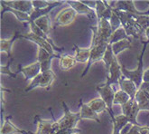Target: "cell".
Returning <instances> with one entry per match:
<instances>
[{
  "label": "cell",
  "mask_w": 149,
  "mask_h": 134,
  "mask_svg": "<svg viewBox=\"0 0 149 134\" xmlns=\"http://www.w3.org/2000/svg\"><path fill=\"white\" fill-rule=\"evenodd\" d=\"M92 31V41L91 44H98L100 43H108L113 34L111 25L109 21L106 19H98L97 25L90 26Z\"/></svg>",
  "instance_id": "obj_3"
},
{
  "label": "cell",
  "mask_w": 149,
  "mask_h": 134,
  "mask_svg": "<svg viewBox=\"0 0 149 134\" xmlns=\"http://www.w3.org/2000/svg\"><path fill=\"white\" fill-rule=\"evenodd\" d=\"M63 108L64 111V115L62 119L54 122V130L57 133L61 130H65V129H75L78 122L81 120V113L80 112L77 113H73L70 111L68 105L65 102H62Z\"/></svg>",
  "instance_id": "obj_4"
},
{
  "label": "cell",
  "mask_w": 149,
  "mask_h": 134,
  "mask_svg": "<svg viewBox=\"0 0 149 134\" xmlns=\"http://www.w3.org/2000/svg\"><path fill=\"white\" fill-rule=\"evenodd\" d=\"M19 38H24L28 41H31L33 43H34L36 44H37L38 47L43 48L45 50H46L47 52H49L50 53H55V51L54 49V47L52 46V44L50 43H48L46 40L42 39V37L38 36V35L33 34L32 32L24 34H21L19 35Z\"/></svg>",
  "instance_id": "obj_14"
},
{
  "label": "cell",
  "mask_w": 149,
  "mask_h": 134,
  "mask_svg": "<svg viewBox=\"0 0 149 134\" xmlns=\"http://www.w3.org/2000/svg\"><path fill=\"white\" fill-rule=\"evenodd\" d=\"M81 132V130L75 128V129H65V130H61L56 134H79Z\"/></svg>",
  "instance_id": "obj_39"
},
{
  "label": "cell",
  "mask_w": 149,
  "mask_h": 134,
  "mask_svg": "<svg viewBox=\"0 0 149 134\" xmlns=\"http://www.w3.org/2000/svg\"><path fill=\"white\" fill-rule=\"evenodd\" d=\"M108 43H100L98 44H91V57L89 59V62H87V66L85 68V70L82 72L81 77L83 78L91 69V67L92 66V65H94L95 62H98L100 61L103 60V57L105 55V53L107 51V48L109 46Z\"/></svg>",
  "instance_id": "obj_6"
},
{
  "label": "cell",
  "mask_w": 149,
  "mask_h": 134,
  "mask_svg": "<svg viewBox=\"0 0 149 134\" xmlns=\"http://www.w3.org/2000/svg\"><path fill=\"white\" fill-rule=\"evenodd\" d=\"M55 79V74L54 71L50 70L45 73H40L36 78L32 80L30 84L25 88V93H29L32 90H34L37 87H42V88H46L47 90L49 87L52 84Z\"/></svg>",
  "instance_id": "obj_5"
},
{
  "label": "cell",
  "mask_w": 149,
  "mask_h": 134,
  "mask_svg": "<svg viewBox=\"0 0 149 134\" xmlns=\"http://www.w3.org/2000/svg\"><path fill=\"white\" fill-rule=\"evenodd\" d=\"M33 8H37V9H43V8H46L52 5L54 2H49V1H42V0H34L32 1Z\"/></svg>",
  "instance_id": "obj_38"
},
{
  "label": "cell",
  "mask_w": 149,
  "mask_h": 134,
  "mask_svg": "<svg viewBox=\"0 0 149 134\" xmlns=\"http://www.w3.org/2000/svg\"><path fill=\"white\" fill-rule=\"evenodd\" d=\"M135 19L145 31L149 27V15H135Z\"/></svg>",
  "instance_id": "obj_35"
},
{
  "label": "cell",
  "mask_w": 149,
  "mask_h": 134,
  "mask_svg": "<svg viewBox=\"0 0 149 134\" xmlns=\"http://www.w3.org/2000/svg\"><path fill=\"white\" fill-rule=\"evenodd\" d=\"M146 134H149V130H148V131H147V133H146Z\"/></svg>",
  "instance_id": "obj_45"
},
{
  "label": "cell",
  "mask_w": 149,
  "mask_h": 134,
  "mask_svg": "<svg viewBox=\"0 0 149 134\" xmlns=\"http://www.w3.org/2000/svg\"><path fill=\"white\" fill-rule=\"evenodd\" d=\"M96 91L100 95L101 99L106 102L108 107V112L110 115V117H114L115 115H114L112 111V106L114 105L113 102H114V97H115L116 91L113 89L112 85H109L108 83L98 85L96 86Z\"/></svg>",
  "instance_id": "obj_7"
},
{
  "label": "cell",
  "mask_w": 149,
  "mask_h": 134,
  "mask_svg": "<svg viewBox=\"0 0 149 134\" xmlns=\"http://www.w3.org/2000/svg\"><path fill=\"white\" fill-rule=\"evenodd\" d=\"M121 109H122V112H123V115L126 116L130 124L136 125V126H141V125L137 122V120H136L140 110L136 100H130L125 105H122Z\"/></svg>",
  "instance_id": "obj_9"
},
{
  "label": "cell",
  "mask_w": 149,
  "mask_h": 134,
  "mask_svg": "<svg viewBox=\"0 0 149 134\" xmlns=\"http://www.w3.org/2000/svg\"><path fill=\"white\" fill-rule=\"evenodd\" d=\"M145 36L147 38V40H149V27L146 30V33H145Z\"/></svg>",
  "instance_id": "obj_43"
},
{
  "label": "cell",
  "mask_w": 149,
  "mask_h": 134,
  "mask_svg": "<svg viewBox=\"0 0 149 134\" xmlns=\"http://www.w3.org/2000/svg\"><path fill=\"white\" fill-rule=\"evenodd\" d=\"M122 40H129L131 42L132 41V38L127 34V33L123 27H120L111 34V36L109 40V43L113 44V43L119 42V41H122Z\"/></svg>",
  "instance_id": "obj_30"
},
{
  "label": "cell",
  "mask_w": 149,
  "mask_h": 134,
  "mask_svg": "<svg viewBox=\"0 0 149 134\" xmlns=\"http://www.w3.org/2000/svg\"><path fill=\"white\" fill-rule=\"evenodd\" d=\"M12 118V116H6L5 117V122L1 126V131L0 134H28V131L21 130L19 128H17L16 126L11 122L10 119Z\"/></svg>",
  "instance_id": "obj_21"
},
{
  "label": "cell",
  "mask_w": 149,
  "mask_h": 134,
  "mask_svg": "<svg viewBox=\"0 0 149 134\" xmlns=\"http://www.w3.org/2000/svg\"><path fill=\"white\" fill-rule=\"evenodd\" d=\"M75 59L77 62H88L91 57V47L90 48H81L77 44H74Z\"/></svg>",
  "instance_id": "obj_29"
},
{
  "label": "cell",
  "mask_w": 149,
  "mask_h": 134,
  "mask_svg": "<svg viewBox=\"0 0 149 134\" xmlns=\"http://www.w3.org/2000/svg\"><path fill=\"white\" fill-rule=\"evenodd\" d=\"M1 6H2L1 19L3 18V15L6 12H10V13H12L16 17V19L18 20V21H20V22L29 24V22L31 21V17H30V15L29 14H26V13H24V12H21V11H18V10L13 9V8L8 7V6H6V5H4L2 3H1Z\"/></svg>",
  "instance_id": "obj_25"
},
{
  "label": "cell",
  "mask_w": 149,
  "mask_h": 134,
  "mask_svg": "<svg viewBox=\"0 0 149 134\" xmlns=\"http://www.w3.org/2000/svg\"><path fill=\"white\" fill-rule=\"evenodd\" d=\"M115 9L123 11L127 13H130L133 15H149V10L147 12H139L136 10V8L135 7L134 1L131 0H123V1H117L115 4Z\"/></svg>",
  "instance_id": "obj_18"
},
{
  "label": "cell",
  "mask_w": 149,
  "mask_h": 134,
  "mask_svg": "<svg viewBox=\"0 0 149 134\" xmlns=\"http://www.w3.org/2000/svg\"><path fill=\"white\" fill-rule=\"evenodd\" d=\"M106 72H107V82H106V83H108L109 85L118 83L120 78L122 77L123 74H122L121 65L118 64L117 56H115L113 58L109 68L106 69Z\"/></svg>",
  "instance_id": "obj_10"
},
{
  "label": "cell",
  "mask_w": 149,
  "mask_h": 134,
  "mask_svg": "<svg viewBox=\"0 0 149 134\" xmlns=\"http://www.w3.org/2000/svg\"><path fill=\"white\" fill-rule=\"evenodd\" d=\"M80 104H81V120H92L97 121L98 123H100V120L99 118L98 114L96 113L94 111L91 109V107L88 105V103H84L82 100H80Z\"/></svg>",
  "instance_id": "obj_23"
},
{
  "label": "cell",
  "mask_w": 149,
  "mask_h": 134,
  "mask_svg": "<svg viewBox=\"0 0 149 134\" xmlns=\"http://www.w3.org/2000/svg\"><path fill=\"white\" fill-rule=\"evenodd\" d=\"M77 64L75 56H71L69 55H63L61 56L59 61V66L62 71H69L72 69Z\"/></svg>",
  "instance_id": "obj_28"
},
{
  "label": "cell",
  "mask_w": 149,
  "mask_h": 134,
  "mask_svg": "<svg viewBox=\"0 0 149 134\" xmlns=\"http://www.w3.org/2000/svg\"><path fill=\"white\" fill-rule=\"evenodd\" d=\"M18 73H22L24 74L25 81H27V80H33L41 73V65L39 62L36 61L24 67L18 65V71H17L15 74H17Z\"/></svg>",
  "instance_id": "obj_15"
},
{
  "label": "cell",
  "mask_w": 149,
  "mask_h": 134,
  "mask_svg": "<svg viewBox=\"0 0 149 134\" xmlns=\"http://www.w3.org/2000/svg\"><path fill=\"white\" fill-rule=\"evenodd\" d=\"M129 101H130V96L127 93H125L124 91L118 90V91H116L113 104L114 105L118 104V105L122 106V105H125L126 103H127Z\"/></svg>",
  "instance_id": "obj_34"
},
{
  "label": "cell",
  "mask_w": 149,
  "mask_h": 134,
  "mask_svg": "<svg viewBox=\"0 0 149 134\" xmlns=\"http://www.w3.org/2000/svg\"><path fill=\"white\" fill-rule=\"evenodd\" d=\"M77 16V12L72 7L64 8L63 10L61 11L55 19L54 26H66L71 25L74 22Z\"/></svg>",
  "instance_id": "obj_11"
},
{
  "label": "cell",
  "mask_w": 149,
  "mask_h": 134,
  "mask_svg": "<svg viewBox=\"0 0 149 134\" xmlns=\"http://www.w3.org/2000/svg\"><path fill=\"white\" fill-rule=\"evenodd\" d=\"M13 62L14 61L8 60L6 65H1V74L8 75L11 78H16V74L11 72V70H10V67H11V65L13 64Z\"/></svg>",
  "instance_id": "obj_36"
},
{
  "label": "cell",
  "mask_w": 149,
  "mask_h": 134,
  "mask_svg": "<svg viewBox=\"0 0 149 134\" xmlns=\"http://www.w3.org/2000/svg\"><path fill=\"white\" fill-rule=\"evenodd\" d=\"M28 25H29V27H30V29H31V32H32L33 34H34L38 35V36L42 37V39L46 40L48 43H50L52 44V46L54 47V49L55 52H57V53H63V52L64 49H63V48H61V47H58L57 46H55V43H54V41H52V40L49 37V35H47L43 31H42V30L38 27V26L36 25V23H34L33 21H30Z\"/></svg>",
  "instance_id": "obj_22"
},
{
  "label": "cell",
  "mask_w": 149,
  "mask_h": 134,
  "mask_svg": "<svg viewBox=\"0 0 149 134\" xmlns=\"http://www.w3.org/2000/svg\"><path fill=\"white\" fill-rule=\"evenodd\" d=\"M143 83H149V68L144 72V74H143Z\"/></svg>",
  "instance_id": "obj_42"
},
{
  "label": "cell",
  "mask_w": 149,
  "mask_h": 134,
  "mask_svg": "<svg viewBox=\"0 0 149 134\" xmlns=\"http://www.w3.org/2000/svg\"><path fill=\"white\" fill-rule=\"evenodd\" d=\"M95 12L96 15H97L98 19L103 18L108 21H110L113 14V6L109 5L106 1L97 0V6H96Z\"/></svg>",
  "instance_id": "obj_17"
},
{
  "label": "cell",
  "mask_w": 149,
  "mask_h": 134,
  "mask_svg": "<svg viewBox=\"0 0 149 134\" xmlns=\"http://www.w3.org/2000/svg\"><path fill=\"white\" fill-rule=\"evenodd\" d=\"M135 100L136 101L140 111H148L149 112V94L146 92L139 90L136 93Z\"/></svg>",
  "instance_id": "obj_27"
},
{
  "label": "cell",
  "mask_w": 149,
  "mask_h": 134,
  "mask_svg": "<svg viewBox=\"0 0 149 134\" xmlns=\"http://www.w3.org/2000/svg\"><path fill=\"white\" fill-rule=\"evenodd\" d=\"M19 32L16 31L10 39H1V41H0V51L5 52L6 53L8 60L14 61V57L12 55V47L14 43L17 39H19Z\"/></svg>",
  "instance_id": "obj_20"
},
{
  "label": "cell",
  "mask_w": 149,
  "mask_h": 134,
  "mask_svg": "<svg viewBox=\"0 0 149 134\" xmlns=\"http://www.w3.org/2000/svg\"><path fill=\"white\" fill-rule=\"evenodd\" d=\"M36 122H37L36 132L28 131V134H56L54 130V120H43L39 115L36 116Z\"/></svg>",
  "instance_id": "obj_13"
},
{
  "label": "cell",
  "mask_w": 149,
  "mask_h": 134,
  "mask_svg": "<svg viewBox=\"0 0 149 134\" xmlns=\"http://www.w3.org/2000/svg\"><path fill=\"white\" fill-rule=\"evenodd\" d=\"M84 5L87 6H89L91 9L95 10L96 9V6H97V1H90V0H86V1H81Z\"/></svg>",
  "instance_id": "obj_40"
},
{
  "label": "cell",
  "mask_w": 149,
  "mask_h": 134,
  "mask_svg": "<svg viewBox=\"0 0 149 134\" xmlns=\"http://www.w3.org/2000/svg\"><path fill=\"white\" fill-rule=\"evenodd\" d=\"M118 84L120 87V90L124 91L130 96V100H135L138 89L133 81H131L129 79H127L125 76L122 75V77L120 78L119 82H118Z\"/></svg>",
  "instance_id": "obj_19"
},
{
  "label": "cell",
  "mask_w": 149,
  "mask_h": 134,
  "mask_svg": "<svg viewBox=\"0 0 149 134\" xmlns=\"http://www.w3.org/2000/svg\"><path fill=\"white\" fill-rule=\"evenodd\" d=\"M63 2V1H54V3H52V6L46 7V8H43V9H37V8H34L33 13L30 15V17H31V21H36L38 18H40V17L42 16H45V15H47L54 8L59 6L62 5Z\"/></svg>",
  "instance_id": "obj_26"
},
{
  "label": "cell",
  "mask_w": 149,
  "mask_h": 134,
  "mask_svg": "<svg viewBox=\"0 0 149 134\" xmlns=\"http://www.w3.org/2000/svg\"><path fill=\"white\" fill-rule=\"evenodd\" d=\"M66 3L71 6V7L73 8L77 12V14L85 15L91 22H94L98 19L95 10L84 5L81 1H72V0H68V1H66Z\"/></svg>",
  "instance_id": "obj_12"
},
{
  "label": "cell",
  "mask_w": 149,
  "mask_h": 134,
  "mask_svg": "<svg viewBox=\"0 0 149 134\" xmlns=\"http://www.w3.org/2000/svg\"><path fill=\"white\" fill-rule=\"evenodd\" d=\"M145 3H146V4H148V5H149V1H145Z\"/></svg>",
  "instance_id": "obj_44"
},
{
  "label": "cell",
  "mask_w": 149,
  "mask_h": 134,
  "mask_svg": "<svg viewBox=\"0 0 149 134\" xmlns=\"http://www.w3.org/2000/svg\"><path fill=\"white\" fill-rule=\"evenodd\" d=\"M111 46H112L113 53L116 56H118L121 52L131 48V42L129 40H122L111 44Z\"/></svg>",
  "instance_id": "obj_33"
},
{
  "label": "cell",
  "mask_w": 149,
  "mask_h": 134,
  "mask_svg": "<svg viewBox=\"0 0 149 134\" xmlns=\"http://www.w3.org/2000/svg\"><path fill=\"white\" fill-rule=\"evenodd\" d=\"M61 55L59 53H50L43 48L38 47V53H37V62H40L41 65V73H45L47 71L52 70V61L54 58H61Z\"/></svg>",
  "instance_id": "obj_8"
},
{
  "label": "cell",
  "mask_w": 149,
  "mask_h": 134,
  "mask_svg": "<svg viewBox=\"0 0 149 134\" xmlns=\"http://www.w3.org/2000/svg\"><path fill=\"white\" fill-rule=\"evenodd\" d=\"M113 10L117 14V15L119 17V19L121 21L122 27L125 29V31H126V33L128 36L139 39L142 43L144 41L143 35L145 34L146 31L138 25V23L135 19V15L117 10L114 7H113Z\"/></svg>",
  "instance_id": "obj_1"
},
{
  "label": "cell",
  "mask_w": 149,
  "mask_h": 134,
  "mask_svg": "<svg viewBox=\"0 0 149 134\" xmlns=\"http://www.w3.org/2000/svg\"><path fill=\"white\" fill-rule=\"evenodd\" d=\"M110 25H111V28H112V32L114 33L116 30H118V28L122 27V25H121V21L119 19V17L117 15V14L114 12L113 10V14H112V16H111V19L109 21Z\"/></svg>",
  "instance_id": "obj_37"
},
{
  "label": "cell",
  "mask_w": 149,
  "mask_h": 134,
  "mask_svg": "<svg viewBox=\"0 0 149 134\" xmlns=\"http://www.w3.org/2000/svg\"><path fill=\"white\" fill-rule=\"evenodd\" d=\"M2 4L6 5L8 7H11L13 9L18 10L26 14L31 15L33 11V6L32 1H26V0H19V1H1Z\"/></svg>",
  "instance_id": "obj_16"
},
{
  "label": "cell",
  "mask_w": 149,
  "mask_h": 134,
  "mask_svg": "<svg viewBox=\"0 0 149 134\" xmlns=\"http://www.w3.org/2000/svg\"><path fill=\"white\" fill-rule=\"evenodd\" d=\"M111 121L113 123V132H112V134H121L122 130H123L129 123L127 117L123 114L111 117Z\"/></svg>",
  "instance_id": "obj_24"
},
{
  "label": "cell",
  "mask_w": 149,
  "mask_h": 134,
  "mask_svg": "<svg viewBox=\"0 0 149 134\" xmlns=\"http://www.w3.org/2000/svg\"><path fill=\"white\" fill-rule=\"evenodd\" d=\"M88 105L91 107V109L92 111H94L96 113H100L103 112L105 111L108 112V107L107 104L101 98H96V99H93L91 101H90L88 102Z\"/></svg>",
  "instance_id": "obj_31"
},
{
  "label": "cell",
  "mask_w": 149,
  "mask_h": 134,
  "mask_svg": "<svg viewBox=\"0 0 149 134\" xmlns=\"http://www.w3.org/2000/svg\"><path fill=\"white\" fill-rule=\"evenodd\" d=\"M140 90H142L144 92H146V93L149 94V83H143L142 85L140 86Z\"/></svg>",
  "instance_id": "obj_41"
},
{
  "label": "cell",
  "mask_w": 149,
  "mask_h": 134,
  "mask_svg": "<svg viewBox=\"0 0 149 134\" xmlns=\"http://www.w3.org/2000/svg\"><path fill=\"white\" fill-rule=\"evenodd\" d=\"M34 23H36V25L42 31L45 32L47 35H49V33L52 27V22L50 19V16L48 15L40 17L36 21H34Z\"/></svg>",
  "instance_id": "obj_32"
},
{
  "label": "cell",
  "mask_w": 149,
  "mask_h": 134,
  "mask_svg": "<svg viewBox=\"0 0 149 134\" xmlns=\"http://www.w3.org/2000/svg\"><path fill=\"white\" fill-rule=\"evenodd\" d=\"M143 43V49L140 53V55L138 56V65H137V68L134 71H130V70H127L126 68V66L124 65H121V71H122V74L123 76H125L127 79H129L131 81H133L137 89L139 90L140 86L142 85L143 83V74H144V72H143V65H144V62H143V59H144V55H145V52L146 50V47L149 43V40L147 41H143L142 42Z\"/></svg>",
  "instance_id": "obj_2"
}]
</instances>
